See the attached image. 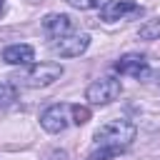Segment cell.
I'll list each match as a JSON object with an SVG mask.
<instances>
[{"label":"cell","instance_id":"cell-1","mask_svg":"<svg viewBox=\"0 0 160 160\" xmlns=\"http://www.w3.org/2000/svg\"><path fill=\"white\" fill-rule=\"evenodd\" d=\"M135 135H138V128H135L130 120H125V118H115V120L102 122V125L95 130L92 140H95V145H110V148H120V150H125L128 145H132Z\"/></svg>","mask_w":160,"mask_h":160},{"label":"cell","instance_id":"cell-2","mask_svg":"<svg viewBox=\"0 0 160 160\" xmlns=\"http://www.w3.org/2000/svg\"><path fill=\"white\" fill-rule=\"evenodd\" d=\"M62 72H65V70H62L60 62H35V65H30L22 75H12L10 82L25 85V88H48V85H52L55 80H60Z\"/></svg>","mask_w":160,"mask_h":160},{"label":"cell","instance_id":"cell-3","mask_svg":"<svg viewBox=\"0 0 160 160\" xmlns=\"http://www.w3.org/2000/svg\"><path fill=\"white\" fill-rule=\"evenodd\" d=\"M122 92V82L118 78H98L88 85L85 90V98L92 102V105H108L112 100H118Z\"/></svg>","mask_w":160,"mask_h":160},{"label":"cell","instance_id":"cell-4","mask_svg":"<svg viewBox=\"0 0 160 160\" xmlns=\"http://www.w3.org/2000/svg\"><path fill=\"white\" fill-rule=\"evenodd\" d=\"M88 45H90L88 32H68V35H60V38L50 40V50L60 58H78L88 50Z\"/></svg>","mask_w":160,"mask_h":160},{"label":"cell","instance_id":"cell-5","mask_svg":"<svg viewBox=\"0 0 160 160\" xmlns=\"http://www.w3.org/2000/svg\"><path fill=\"white\" fill-rule=\"evenodd\" d=\"M145 10L132 2V0H110L105 8H100V18L105 22H118V20H128V18H140Z\"/></svg>","mask_w":160,"mask_h":160},{"label":"cell","instance_id":"cell-6","mask_svg":"<svg viewBox=\"0 0 160 160\" xmlns=\"http://www.w3.org/2000/svg\"><path fill=\"white\" fill-rule=\"evenodd\" d=\"M68 110H70L68 105H50V108H45L42 115H40V128L45 132H52V135L62 132L68 128Z\"/></svg>","mask_w":160,"mask_h":160},{"label":"cell","instance_id":"cell-7","mask_svg":"<svg viewBox=\"0 0 160 160\" xmlns=\"http://www.w3.org/2000/svg\"><path fill=\"white\" fill-rule=\"evenodd\" d=\"M42 32L52 40V38H60V35H68L72 32V20L68 15H60V12H50L42 18Z\"/></svg>","mask_w":160,"mask_h":160},{"label":"cell","instance_id":"cell-8","mask_svg":"<svg viewBox=\"0 0 160 160\" xmlns=\"http://www.w3.org/2000/svg\"><path fill=\"white\" fill-rule=\"evenodd\" d=\"M115 70L120 75H132V78H145L150 72L148 68V60L142 55H122L118 62H115Z\"/></svg>","mask_w":160,"mask_h":160},{"label":"cell","instance_id":"cell-9","mask_svg":"<svg viewBox=\"0 0 160 160\" xmlns=\"http://www.w3.org/2000/svg\"><path fill=\"white\" fill-rule=\"evenodd\" d=\"M32 60H35L32 45L18 42V45H8L2 50V62H8V65H30Z\"/></svg>","mask_w":160,"mask_h":160},{"label":"cell","instance_id":"cell-10","mask_svg":"<svg viewBox=\"0 0 160 160\" xmlns=\"http://www.w3.org/2000/svg\"><path fill=\"white\" fill-rule=\"evenodd\" d=\"M18 100V85L15 82H0V108Z\"/></svg>","mask_w":160,"mask_h":160},{"label":"cell","instance_id":"cell-11","mask_svg":"<svg viewBox=\"0 0 160 160\" xmlns=\"http://www.w3.org/2000/svg\"><path fill=\"white\" fill-rule=\"evenodd\" d=\"M138 35L142 40H160V20H148L145 25H140Z\"/></svg>","mask_w":160,"mask_h":160},{"label":"cell","instance_id":"cell-12","mask_svg":"<svg viewBox=\"0 0 160 160\" xmlns=\"http://www.w3.org/2000/svg\"><path fill=\"white\" fill-rule=\"evenodd\" d=\"M122 150L120 148H110V145H98V150L90 152V160H110V158H118Z\"/></svg>","mask_w":160,"mask_h":160},{"label":"cell","instance_id":"cell-13","mask_svg":"<svg viewBox=\"0 0 160 160\" xmlns=\"http://www.w3.org/2000/svg\"><path fill=\"white\" fill-rule=\"evenodd\" d=\"M110 0H68L70 8L75 10H95V8H105Z\"/></svg>","mask_w":160,"mask_h":160},{"label":"cell","instance_id":"cell-14","mask_svg":"<svg viewBox=\"0 0 160 160\" xmlns=\"http://www.w3.org/2000/svg\"><path fill=\"white\" fill-rule=\"evenodd\" d=\"M70 112H72L75 125H85L90 120V108H85V105H70Z\"/></svg>","mask_w":160,"mask_h":160},{"label":"cell","instance_id":"cell-15","mask_svg":"<svg viewBox=\"0 0 160 160\" xmlns=\"http://www.w3.org/2000/svg\"><path fill=\"white\" fill-rule=\"evenodd\" d=\"M2 10H5V0H0V15H2Z\"/></svg>","mask_w":160,"mask_h":160}]
</instances>
